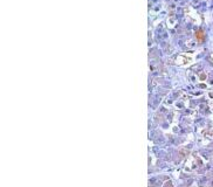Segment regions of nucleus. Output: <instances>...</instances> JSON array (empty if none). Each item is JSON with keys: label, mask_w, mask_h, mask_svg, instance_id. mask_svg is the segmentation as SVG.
<instances>
[{"label": "nucleus", "mask_w": 213, "mask_h": 187, "mask_svg": "<svg viewBox=\"0 0 213 187\" xmlns=\"http://www.w3.org/2000/svg\"><path fill=\"white\" fill-rule=\"evenodd\" d=\"M197 37H198L199 41H203V40H204V33H203V30H198V32H197Z\"/></svg>", "instance_id": "1"}]
</instances>
